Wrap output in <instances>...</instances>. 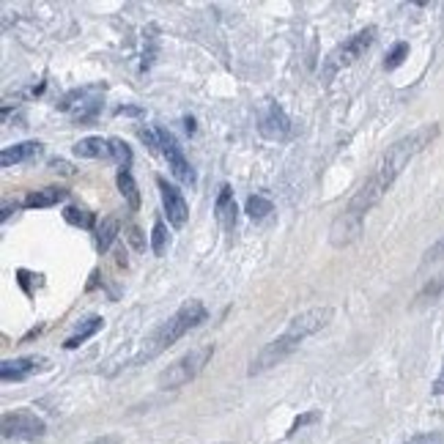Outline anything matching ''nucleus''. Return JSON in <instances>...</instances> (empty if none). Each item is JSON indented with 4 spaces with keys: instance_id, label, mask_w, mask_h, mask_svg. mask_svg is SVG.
<instances>
[{
    "instance_id": "f257e3e1",
    "label": "nucleus",
    "mask_w": 444,
    "mask_h": 444,
    "mask_svg": "<svg viewBox=\"0 0 444 444\" xmlns=\"http://www.w3.org/2000/svg\"><path fill=\"white\" fill-rule=\"evenodd\" d=\"M439 132H442L439 124H425V127L403 135L401 140H395L392 146L381 154V159L376 162L373 173L365 178V184L351 195V200L346 203L343 214H348V217L365 222V214L370 212L381 198L389 192V187L395 184V178L403 173V168H406L417 154H423L425 148L439 137Z\"/></svg>"
},
{
    "instance_id": "f03ea898",
    "label": "nucleus",
    "mask_w": 444,
    "mask_h": 444,
    "mask_svg": "<svg viewBox=\"0 0 444 444\" xmlns=\"http://www.w3.org/2000/svg\"><path fill=\"white\" fill-rule=\"evenodd\" d=\"M206 304L200 302V299H190V302H184L168 321H162L151 335L146 338L143 343V348H140V354L132 360V365H140V362H148L154 360V357H159L165 348H170L176 340H181L190 329H195L198 324H203L206 321Z\"/></svg>"
},
{
    "instance_id": "7ed1b4c3",
    "label": "nucleus",
    "mask_w": 444,
    "mask_h": 444,
    "mask_svg": "<svg viewBox=\"0 0 444 444\" xmlns=\"http://www.w3.org/2000/svg\"><path fill=\"white\" fill-rule=\"evenodd\" d=\"M214 357V346L206 343V346H195L187 354H181L178 360L168 365L159 376H156V387L159 389H178L184 384H190L192 379H198L203 373V368L212 362Z\"/></svg>"
},
{
    "instance_id": "20e7f679",
    "label": "nucleus",
    "mask_w": 444,
    "mask_h": 444,
    "mask_svg": "<svg viewBox=\"0 0 444 444\" xmlns=\"http://www.w3.org/2000/svg\"><path fill=\"white\" fill-rule=\"evenodd\" d=\"M376 33H379V30H376V25H368V28H362L360 33H354V36H348L343 44H338V47L326 55L321 74H324L326 80H332L338 72L348 69L354 61H360L362 55L373 47V42H376Z\"/></svg>"
},
{
    "instance_id": "39448f33",
    "label": "nucleus",
    "mask_w": 444,
    "mask_h": 444,
    "mask_svg": "<svg viewBox=\"0 0 444 444\" xmlns=\"http://www.w3.org/2000/svg\"><path fill=\"white\" fill-rule=\"evenodd\" d=\"M0 431H3V439H39L47 433V423L42 417H36L33 411L28 409H17V411H6L0 417Z\"/></svg>"
},
{
    "instance_id": "423d86ee",
    "label": "nucleus",
    "mask_w": 444,
    "mask_h": 444,
    "mask_svg": "<svg viewBox=\"0 0 444 444\" xmlns=\"http://www.w3.org/2000/svg\"><path fill=\"white\" fill-rule=\"evenodd\" d=\"M302 346V340L294 338V335H288V332H283V335H277L272 343H266L258 354L253 357L250 362V368H247V376H258V373H263V370H269V368H275L280 362H285L291 354H294L296 348Z\"/></svg>"
},
{
    "instance_id": "0eeeda50",
    "label": "nucleus",
    "mask_w": 444,
    "mask_h": 444,
    "mask_svg": "<svg viewBox=\"0 0 444 444\" xmlns=\"http://www.w3.org/2000/svg\"><path fill=\"white\" fill-rule=\"evenodd\" d=\"M156 135H159V148H162V156L168 159V168L170 173L181 181V184H187V187H195V181H198V176H195V168L190 165V159L184 156V151L178 146V140H176V135L165 127H156Z\"/></svg>"
},
{
    "instance_id": "6e6552de",
    "label": "nucleus",
    "mask_w": 444,
    "mask_h": 444,
    "mask_svg": "<svg viewBox=\"0 0 444 444\" xmlns=\"http://www.w3.org/2000/svg\"><path fill=\"white\" fill-rule=\"evenodd\" d=\"M332 316H335V310H332L329 304L310 307V310H304V313H299V316L291 318L288 326H285V332L299 340H304V338H310V335H316V332H321V329H326Z\"/></svg>"
},
{
    "instance_id": "1a4fd4ad",
    "label": "nucleus",
    "mask_w": 444,
    "mask_h": 444,
    "mask_svg": "<svg viewBox=\"0 0 444 444\" xmlns=\"http://www.w3.org/2000/svg\"><path fill=\"white\" fill-rule=\"evenodd\" d=\"M156 184H159V195H162V206H165V214H168V222L173 228H184V222L190 217V206H187L181 190L176 184H168L162 176L156 178Z\"/></svg>"
},
{
    "instance_id": "9d476101",
    "label": "nucleus",
    "mask_w": 444,
    "mask_h": 444,
    "mask_svg": "<svg viewBox=\"0 0 444 444\" xmlns=\"http://www.w3.org/2000/svg\"><path fill=\"white\" fill-rule=\"evenodd\" d=\"M47 360L44 357H20V360H3L0 362V379L3 381H25L42 370Z\"/></svg>"
},
{
    "instance_id": "9b49d317",
    "label": "nucleus",
    "mask_w": 444,
    "mask_h": 444,
    "mask_svg": "<svg viewBox=\"0 0 444 444\" xmlns=\"http://www.w3.org/2000/svg\"><path fill=\"white\" fill-rule=\"evenodd\" d=\"M80 93H83V102H64L61 110H72V118L85 124V121H93V118H96L102 102H99V96H96L99 88H83Z\"/></svg>"
},
{
    "instance_id": "f8f14e48",
    "label": "nucleus",
    "mask_w": 444,
    "mask_h": 444,
    "mask_svg": "<svg viewBox=\"0 0 444 444\" xmlns=\"http://www.w3.org/2000/svg\"><path fill=\"white\" fill-rule=\"evenodd\" d=\"M288 132H291L288 115L283 113V107L277 105V102H272V105L266 107V115L261 118V135H266L272 140H280V137H288Z\"/></svg>"
},
{
    "instance_id": "ddd939ff",
    "label": "nucleus",
    "mask_w": 444,
    "mask_h": 444,
    "mask_svg": "<svg viewBox=\"0 0 444 444\" xmlns=\"http://www.w3.org/2000/svg\"><path fill=\"white\" fill-rule=\"evenodd\" d=\"M236 200H233V190L228 184H222L220 187V195H217V200H214V217H217V222L225 228V231H233V225H236Z\"/></svg>"
},
{
    "instance_id": "4468645a",
    "label": "nucleus",
    "mask_w": 444,
    "mask_h": 444,
    "mask_svg": "<svg viewBox=\"0 0 444 444\" xmlns=\"http://www.w3.org/2000/svg\"><path fill=\"white\" fill-rule=\"evenodd\" d=\"M66 198H69V190H64V187H44V190L28 192L22 206L25 209H50V206L64 203Z\"/></svg>"
},
{
    "instance_id": "2eb2a0df",
    "label": "nucleus",
    "mask_w": 444,
    "mask_h": 444,
    "mask_svg": "<svg viewBox=\"0 0 444 444\" xmlns=\"http://www.w3.org/2000/svg\"><path fill=\"white\" fill-rule=\"evenodd\" d=\"M39 151H42V143H36V140H25V143H17V146H8L3 148V154H0V165L3 168H11V165L30 162Z\"/></svg>"
},
{
    "instance_id": "dca6fc26",
    "label": "nucleus",
    "mask_w": 444,
    "mask_h": 444,
    "mask_svg": "<svg viewBox=\"0 0 444 444\" xmlns=\"http://www.w3.org/2000/svg\"><path fill=\"white\" fill-rule=\"evenodd\" d=\"M118 233H121V220H118V214H110V217H105V220L99 222V228H96V236H93L96 250L105 255L107 250L113 247V241L118 239Z\"/></svg>"
},
{
    "instance_id": "f3484780",
    "label": "nucleus",
    "mask_w": 444,
    "mask_h": 444,
    "mask_svg": "<svg viewBox=\"0 0 444 444\" xmlns=\"http://www.w3.org/2000/svg\"><path fill=\"white\" fill-rule=\"evenodd\" d=\"M102 324H105V321H102L99 316H88L85 321H80V326H77V329H74V332L66 338L64 348H77V346H83L85 340L93 338V335L102 329Z\"/></svg>"
},
{
    "instance_id": "a211bd4d",
    "label": "nucleus",
    "mask_w": 444,
    "mask_h": 444,
    "mask_svg": "<svg viewBox=\"0 0 444 444\" xmlns=\"http://www.w3.org/2000/svg\"><path fill=\"white\" fill-rule=\"evenodd\" d=\"M74 154L80 159H102V156H110V140H105V137H83L74 146Z\"/></svg>"
},
{
    "instance_id": "6ab92c4d",
    "label": "nucleus",
    "mask_w": 444,
    "mask_h": 444,
    "mask_svg": "<svg viewBox=\"0 0 444 444\" xmlns=\"http://www.w3.org/2000/svg\"><path fill=\"white\" fill-rule=\"evenodd\" d=\"M115 184H118V192H121L124 200H127L129 212H137V209H140V190H137V181L132 178V173H129V170H118Z\"/></svg>"
},
{
    "instance_id": "aec40b11",
    "label": "nucleus",
    "mask_w": 444,
    "mask_h": 444,
    "mask_svg": "<svg viewBox=\"0 0 444 444\" xmlns=\"http://www.w3.org/2000/svg\"><path fill=\"white\" fill-rule=\"evenodd\" d=\"M64 220L69 222V225H77V228H85V231H91L93 222H96L93 212H88V209H83V206H66Z\"/></svg>"
},
{
    "instance_id": "412c9836",
    "label": "nucleus",
    "mask_w": 444,
    "mask_h": 444,
    "mask_svg": "<svg viewBox=\"0 0 444 444\" xmlns=\"http://www.w3.org/2000/svg\"><path fill=\"white\" fill-rule=\"evenodd\" d=\"M444 294V269L439 272V275L433 277L431 283H425V288L417 294V299H414V304H428V302H436L439 296Z\"/></svg>"
},
{
    "instance_id": "4be33fe9",
    "label": "nucleus",
    "mask_w": 444,
    "mask_h": 444,
    "mask_svg": "<svg viewBox=\"0 0 444 444\" xmlns=\"http://www.w3.org/2000/svg\"><path fill=\"white\" fill-rule=\"evenodd\" d=\"M168 225H165V220L162 217H156V222H154V231H151V253L154 255H162L168 250Z\"/></svg>"
},
{
    "instance_id": "5701e85b",
    "label": "nucleus",
    "mask_w": 444,
    "mask_h": 444,
    "mask_svg": "<svg viewBox=\"0 0 444 444\" xmlns=\"http://www.w3.org/2000/svg\"><path fill=\"white\" fill-rule=\"evenodd\" d=\"M272 209H275L272 200H266V198H261V195H250V198H247V206H244V212H247L250 220H263Z\"/></svg>"
},
{
    "instance_id": "b1692460",
    "label": "nucleus",
    "mask_w": 444,
    "mask_h": 444,
    "mask_svg": "<svg viewBox=\"0 0 444 444\" xmlns=\"http://www.w3.org/2000/svg\"><path fill=\"white\" fill-rule=\"evenodd\" d=\"M110 156L121 165V170H129V165H132V148L121 137H110Z\"/></svg>"
},
{
    "instance_id": "393cba45",
    "label": "nucleus",
    "mask_w": 444,
    "mask_h": 444,
    "mask_svg": "<svg viewBox=\"0 0 444 444\" xmlns=\"http://www.w3.org/2000/svg\"><path fill=\"white\" fill-rule=\"evenodd\" d=\"M406 58H409V44L398 42L392 50H389V52H387V58H384V69H387V72H392V69H398Z\"/></svg>"
},
{
    "instance_id": "a878e982",
    "label": "nucleus",
    "mask_w": 444,
    "mask_h": 444,
    "mask_svg": "<svg viewBox=\"0 0 444 444\" xmlns=\"http://www.w3.org/2000/svg\"><path fill=\"white\" fill-rule=\"evenodd\" d=\"M127 239H129V244L140 253V250H146V236H143V231L137 228V225H129L127 228Z\"/></svg>"
},
{
    "instance_id": "bb28decb",
    "label": "nucleus",
    "mask_w": 444,
    "mask_h": 444,
    "mask_svg": "<svg viewBox=\"0 0 444 444\" xmlns=\"http://www.w3.org/2000/svg\"><path fill=\"white\" fill-rule=\"evenodd\" d=\"M439 258H444V236L436 241V244H431V247L425 250L423 263H433V261H439Z\"/></svg>"
},
{
    "instance_id": "cd10ccee",
    "label": "nucleus",
    "mask_w": 444,
    "mask_h": 444,
    "mask_svg": "<svg viewBox=\"0 0 444 444\" xmlns=\"http://www.w3.org/2000/svg\"><path fill=\"white\" fill-rule=\"evenodd\" d=\"M406 444H444V436L442 433H417Z\"/></svg>"
},
{
    "instance_id": "c85d7f7f",
    "label": "nucleus",
    "mask_w": 444,
    "mask_h": 444,
    "mask_svg": "<svg viewBox=\"0 0 444 444\" xmlns=\"http://www.w3.org/2000/svg\"><path fill=\"white\" fill-rule=\"evenodd\" d=\"M318 420V411H307V414H302V417H296L294 425H291V431H288V436H294L299 428H304L307 423H316Z\"/></svg>"
},
{
    "instance_id": "c756f323",
    "label": "nucleus",
    "mask_w": 444,
    "mask_h": 444,
    "mask_svg": "<svg viewBox=\"0 0 444 444\" xmlns=\"http://www.w3.org/2000/svg\"><path fill=\"white\" fill-rule=\"evenodd\" d=\"M50 168H52V170H61L64 176H74L72 165H69V162H64V159H52V162H50Z\"/></svg>"
},
{
    "instance_id": "7c9ffc66",
    "label": "nucleus",
    "mask_w": 444,
    "mask_h": 444,
    "mask_svg": "<svg viewBox=\"0 0 444 444\" xmlns=\"http://www.w3.org/2000/svg\"><path fill=\"white\" fill-rule=\"evenodd\" d=\"M17 206H20L17 200H14V203H11V200H3V212H0V220L6 222V220L11 217V212H17Z\"/></svg>"
},
{
    "instance_id": "2f4dec72",
    "label": "nucleus",
    "mask_w": 444,
    "mask_h": 444,
    "mask_svg": "<svg viewBox=\"0 0 444 444\" xmlns=\"http://www.w3.org/2000/svg\"><path fill=\"white\" fill-rule=\"evenodd\" d=\"M433 395H444V362H442V373L433 381Z\"/></svg>"
},
{
    "instance_id": "473e14b6",
    "label": "nucleus",
    "mask_w": 444,
    "mask_h": 444,
    "mask_svg": "<svg viewBox=\"0 0 444 444\" xmlns=\"http://www.w3.org/2000/svg\"><path fill=\"white\" fill-rule=\"evenodd\" d=\"M115 115H140V110L137 107H118Z\"/></svg>"
},
{
    "instance_id": "72a5a7b5",
    "label": "nucleus",
    "mask_w": 444,
    "mask_h": 444,
    "mask_svg": "<svg viewBox=\"0 0 444 444\" xmlns=\"http://www.w3.org/2000/svg\"><path fill=\"white\" fill-rule=\"evenodd\" d=\"M93 444H124L118 436H105V439H99V442H93Z\"/></svg>"
},
{
    "instance_id": "f704fd0d",
    "label": "nucleus",
    "mask_w": 444,
    "mask_h": 444,
    "mask_svg": "<svg viewBox=\"0 0 444 444\" xmlns=\"http://www.w3.org/2000/svg\"><path fill=\"white\" fill-rule=\"evenodd\" d=\"M220 444H228V442H220Z\"/></svg>"
}]
</instances>
